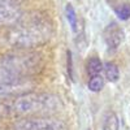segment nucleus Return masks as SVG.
Returning <instances> with one entry per match:
<instances>
[{"label": "nucleus", "mask_w": 130, "mask_h": 130, "mask_svg": "<svg viewBox=\"0 0 130 130\" xmlns=\"http://www.w3.org/2000/svg\"><path fill=\"white\" fill-rule=\"evenodd\" d=\"M62 108L60 98L50 92H24L0 102V117L51 116Z\"/></svg>", "instance_id": "nucleus-1"}, {"label": "nucleus", "mask_w": 130, "mask_h": 130, "mask_svg": "<svg viewBox=\"0 0 130 130\" xmlns=\"http://www.w3.org/2000/svg\"><path fill=\"white\" fill-rule=\"evenodd\" d=\"M52 35V24L43 14L34 13L21 18L13 26L10 42L20 48L38 47L46 43Z\"/></svg>", "instance_id": "nucleus-2"}, {"label": "nucleus", "mask_w": 130, "mask_h": 130, "mask_svg": "<svg viewBox=\"0 0 130 130\" xmlns=\"http://www.w3.org/2000/svg\"><path fill=\"white\" fill-rule=\"evenodd\" d=\"M13 130H68V125L52 116H35L17 118Z\"/></svg>", "instance_id": "nucleus-3"}, {"label": "nucleus", "mask_w": 130, "mask_h": 130, "mask_svg": "<svg viewBox=\"0 0 130 130\" xmlns=\"http://www.w3.org/2000/svg\"><path fill=\"white\" fill-rule=\"evenodd\" d=\"M22 18L17 0H0V26H14Z\"/></svg>", "instance_id": "nucleus-4"}, {"label": "nucleus", "mask_w": 130, "mask_h": 130, "mask_svg": "<svg viewBox=\"0 0 130 130\" xmlns=\"http://www.w3.org/2000/svg\"><path fill=\"white\" fill-rule=\"evenodd\" d=\"M103 37H104V42L108 46V48L116 50V48L120 47V44L124 40V30L118 26V24L111 22L104 29Z\"/></svg>", "instance_id": "nucleus-5"}, {"label": "nucleus", "mask_w": 130, "mask_h": 130, "mask_svg": "<svg viewBox=\"0 0 130 130\" xmlns=\"http://www.w3.org/2000/svg\"><path fill=\"white\" fill-rule=\"evenodd\" d=\"M103 130H120L118 118L113 112H107L103 117Z\"/></svg>", "instance_id": "nucleus-6"}, {"label": "nucleus", "mask_w": 130, "mask_h": 130, "mask_svg": "<svg viewBox=\"0 0 130 130\" xmlns=\"http://www.w3.org/2000/svg\"><path fill=\"white\" fill-rule=\"evenodd\" d=\"M104 69V74L105 78L111 82H117L120 78V70H118L117 65L115 62H105V65H103Z\"/></svg>", "instance_id": "nucleus-7"}, {"label": "nucleus", "mask_w": 130, "mask_h": 130, "mask_svg": "<svg viewBox=\"0 0 130 130\" xmlns=\"http://www.w3.org/2000/svg\"><path fill=\"white\" fill-rule=\"evenodd\" d=\"M65 14H67V20H68L72 30L77 31L78 30V18H77V14H75V10L72 4H67V7H65Z\"/></svg>", "instance_id": "nucleus-8"}, {"label": "nucleus", "mask_w": 130, "mask_h": 130, "mask_svg": "<svg viewBox=\"0 0 130 130\" xmlns=\"http://www.w3.org/2000/svg\"><path fill=\"white\" fill-rule=\"evenodd\" d=\"M103 70V64L98 57H91L87 61V72L91 75H99Z\"/></svg>", "instance_id": "nucleus-9"}, {"label": "nucleus", "mask_w": 130, "mask_h": 130, "mask_svg": "<svg viewBox=\"0 0 130 130\" xmlns=\"http://www.w3.org/2000/svg\"><path fill=\"white\" fill-rule=\"evenodd\" d=\"M103 87H104V79L102 78V75H92L91 79L89 81V89L94 92H98Z\"/></svg>", "instance_id": "nucleus-10"}, {"label": "nucleus", "mask_w": 130, "mask_h": 130, "mask_svg": "<svg viewBox=\"0 0 130 130\" xmlns=\"http://www.w3.org/2000/svg\"><path fill=\"white\" fill-rule=\"evenodd\" d=\"M115 12L118 16V18H121L124 21L129 20L130 18V4L125 3V4L118 5L117 8H115Z\"/></svg>", "instance_id": "nucleus-11"}]
</instances>
